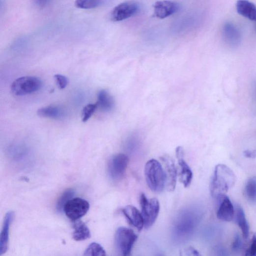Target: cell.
Returning <instances> with one entry per match:
<instances>
[{"label": "cell", "mask_w": 256, "mask_h": 256, "mask_svg": "<svg viewBox=\"0 0 256 256\" xmlns=\"http://www.w3.org/2000/svg\"><path fill=\"white\" fill-rule=\"evenodd\" d=\"M236 177L233 171L224 164H219L215 168L210 190L213 198L218 202L226 196L235 185Z\"/></svg>", "instance_id": "obj_1"}, {"label": "cell", "mask_w": 256, "mask_h": 256, "mask_svg": "<svg viewBox=\"0 0 256 256\" xmlns=\"http://www.w3.org/2000/svg\"><path fill=\"white\" fill-rule=\"evenodd\" d=\"M145 175L147 185L153 192H162L166 184L165 171L160 162L155 159L148 161L145 167Z\"/></svg>", "instance_id": "obj_2"}, {"label": "cell", "mask_w": 256, "mask_h": 256, "mask_svg": "<svg viewBox=\"0 0 256 256\" xmlns=\"http://www.w3.org/2000/svg\"><path fill=\"white\" fill-rule=\"evenodd\" d=\"M138 239L134 231L121 227L117 230L115 244L119 256H130L132 248Z\"/></svg>", "instance_id": "obj_3"}, {"label": "cell", "mask_w": 256, "mask_h": 256, "mask_svg": "<svg viewBox=\"0 0 256 256\" xmlns=\"http://www.w3.org/2000/svg\"><path fill=\"white\" fill-rule=\"evenodd\" d=\"M42 87L41 80L35 77L25 76L16 79L11 85L12 92L16 96L29 95L40 90Z\"/></svg>", "instance_id": "obj_4"}, {"label": "cell", "mask_w": 256, "mask_h": 256, "mask_svg": "<svg viewBox=\"0 0 256 256\" xmlns=\"http://www.w3.org/2000/svg\"><path fill=\"white\" fill-rule=\"evenodd\" d=\"M141 214L143 216L144 227L149 228L155 223L159 215L160 204L156 198L149 200L144 194H142L140 198Z\"/></svg>", "instance_id": "obj_5"}, {"label": "cell", "mask_w": 256, "mask_h": 256, "mask_svg": "<svg viewBox=\"0 0 256 256\" xmlns=\"http://www.w3.org/2000/svg\"><path fill=\"white\" fill-rule=\"evenodd\" d=\"M89 208L87 201L81 198H74L66 204L63 211L69 219L76 222L86 215Z\"/></svg>", "instance_id": "obj_6"}, {"label": "cell", "mask_w": 256, "mask_h": 256, "mask_svg": "<svg viewBox=\"0 0 256 256\" xmlns=\"http://www.w3.org/2000/svg\"><path fill=\"white\" fill-rule=\"evenodd\" d=\"M129 164L128 157L124 154L113 156L108 166V174L113 181H119L125 174Z\"/></svg>", "instance_id": "obj_7"}, {"label": "cell", "mask_w": 256, "mask_h": 256, "mask_svg": "<svg viewBox=\"0 0 256 256\" xmlns=\"http://www.w3.org/2000/svg\"><path fill=\"white\" fill-rule=\"evenodd\" d=\"M139 10V5L136 2H123L113 9L111 14V19L114 22L122 21L135 15Z\"/></svg>", "instance_id": "obj_8"}, {"label": "cell", "mask_w": 256, "mask_h": 256, "mask_svg": "<svg viewBox=\"0 0 256 256\" xmlns=\"http://www.w3.org/2000/svg\"><path fill=\"white\" fill-rule=\"evenodd\" d=\"M164 167L166 177L167 189L170 191H174L177 183V169L173 159L168 155H164L161 158Z\"/></svg>", "instance_id": "obj_9"}, {"label": "cell", "mask_w": 256, "mask_h": 256, "mask_svg": "<svg viewBox=\"0 0 256 256\" xmlns=\"http://www.w3.org/2000/svg\"><path fill=\"white\" fill-rule=\"evenodd\" d=\"M218 219L225 222L232 221L235 216V209L229 197L225 196L218 201Z\"/></svg>", "instance_id": "obj_10"}, {"label": "cell", "mask_w": 256, "mask_h": 256, "mask_svg": "<svg viewBox=\"0 0 256 256\" xmlns=\"http://www.w3.org/2000/svg\"><path fill=\"white\" fill-rule=\"evenodd\" d=\"M180 5L170 1H158L154 5V16L159 19H165L179 11Z\"/></svg>", "instance_id": "obj_11"}, {"label": "cell", "mask_w": 256, "mask_h": 256, "mask_svg": "<svg viewBox=\"0 0 256 256\" xmlns=\"http://www.w3.org/2000/svg\"><path fill=\"white\" fill-rule=\"evenodd\" d=\"M14 216V212L11 211L8 212L4 217L1 236H0V254L1 256L6 253L8 248L10 228Z\"/></svg>", "instance_id": "obj_12"}, {"label": "cell", "mask_w": 256, "mask_h": 256, "mask_svg": "<svg viewBox=\"0 0 256 256\" xmlns=\"http://www.w3.org/2000/svg\"><path fill=\"white\" fill-rule=\"evenodd\" d=\"M176 156L180 167V180L185 187H187L192 180L193 173L190 167L184 159V152L182 147H178L177 148Z\"/></svg>", "instance_id": "obj_13"}, {"label": "cell", "mask_w": 256, "mask_h": 256, "mask_svg": "<svg viewBox=\"0 0 256 256\" xmlns=\"http://www.w3.org/2000/svg\"><path fill=\"white\" fill-rule=\"evenodd\" d=\"M196 226V220L192 214H185L178 220L175 230L177 235L181 237L187 236L193 231Z\"/></svg>", "instance_id": "obj_14"}, {"label": "cell", "mask_w": 256, "mask_h": 256, "mask_svg": "<svg viewBox=\"0 0 256 256\" xmlns=\"http://www.w3.org/2000/svg\"><path fill=\"white\" fill-rule=\"evenodd\" d=\"M122 212L129 223L138 231H141L144 227L143 216L141 212L133 206H127L122 210Z\"/></svg>", "instance_id": "obj_15"}, {"label": "cell", "mask_w": 256, "mask_h": 256, "mask_svg": "<svg viewBox=\"0 0 256 256\" xmlns=\"http://www.w3.org/2000/svg\"><path fill=\"white\" fill-rule=\"evenodd\" d=\"M38 115L44 118L55 120H62L67 115L66 111L64 108L58 106H49L38 110Z\"/></svg>", "instance_id": "obj_16"}, {"label": "cell", "mask_w": 256, "mask_h": 256, "mask_svg": "<svg viewBox=\"0 0 256 256\" xmlns=\"http://www.w3.org/2000/svg\"><path fill=\"white\" fill-rule=\"evenodd\" d=\"M237 12L251 21H256V6L252 3L241 0L236 4Z\"/></svg>", "instance_id": "obj_17"}, {"label": "cell", "mask_w": 256, "mask_h": 256, "mask_svg": "<svg viewBox=\"0 0 256 256\" xmlns=\"http://www.w3.org/2000/svg\"><path fill=\"white\" fill-rule=\"evenodd\" d=\"M234 218L236 223L241 230L244 239H247L249 235V226L245 213L241 206L236 207L235 210Z\"/></svg>", "instance_id": "obj_18"}, {"label": "cell", "mask_w": 256, "mask_h": 256, "mask_svg": "<svg viewBox=\"0 0 256 256\" xmlns=\"http://www.w3.org/2000/svg\"><path fill=\"white\" fill-rule=\"evenodd\" d=\"M73 239L76 241L86 240L91 237V232L88 226L81 221L75 222L74 225Z\"/></svg>", "instance_id": "obj_19"}, {"label": "cell", "mask_w": 256, "mask_h": 256, "mask_svg": "<svg viewBox=\"0 0 256 256\" xmlns=\"http://www.w3.org/2000/svg\"><path fill=\"white\" fill-rule=\"evenodd\" d=\"M223 34L227 42L236 46L240 42V34L236 28L231 24H226L223 28Z\"/></svg>", "instance_id": "obj_20"}, {"label": "cell", "mask_w": 256, "mask_h": 256, "mask_svg": "<svg viewBox=\"0 0 256 256\" xmlns=\"http://www.w3.org/2000/svg\"><path fill=\"white\" fill-rule=\"evenodd\" d=\"M98 107L104 112H109L114 107V101L109 93L105 90L100 91L98 93Z\"/></svg>", "instance_id": "obj_21"}, {"label": "cell", "mask_w": 256, "mask_h": 256, "mask_svg": "<svg viewBox=\"0 0 256 256\" xmlns=\"http://www.w3.org/2000/svg\"><path fill=\"white\" fill-rule=\"evenodd\" d=\"M244 195L251 204H256V177H252L247 181L244 188Z\"/></svg>", "instance_id": "obj_22"}, {"label": "cell", "mask_w": 256, "mask_h": 256, "mask_svg": "<svg viewBox=\"0 0 256 256\" xmlns=\"http://www.w3.org/2000/svg\"><path fill=\"white\" fill-rule=\"evenodd\" d=\"M75 191L73 189L65 190L61 195L56 205V209L59 212H62L66 204L73 198Z\"/></svg>", "instance_id": "obj_23"}, {"label": "cell", "mask_w": 256, "mask_h": 256, "mask_svg": "<svg viewBox=\"0 0 256 256\" xmlns=\"http://www.w3.org/2000/svg\"><path fill=\"white\" fill-rule=\"evenodd\" d=\"M83 256H106L103 247L98 243H91L85 250Z\"/></svg>", "instance_id": "obj_24"}, {"label": "cell", "mask_w": 256, "mask_h": 256, "mask_svg": "<svg viewBox=\"0 0 256 256\" xmlns=\"http://www.w3.org/2000/svg\"><path fill=\"white\" fill-rule=\"evenodd\" d=\"M105 2L100 0L95 1H89V0H78L75 1V5L76 7L83 9H91L103 5Z\"/></svg>", "instance_id": "obj_25"}, {"label": "cell", "mask_w": 256, "mask_h": 256, "mask_svg": "<svg viewBox=\"0 0 256 256\" xmlns=\"http://www.w3.org/2000/svg\"><path fill=\"white\" fill-rule=\"evenodd\" d=\"M98 107L97 103L89 104L85 106L82 111V119L83 122H87L93 115Z\"/></svg>", "instance_id": "obj_26"}, {"label": "cell", "mask_w": 256, "mask_h": 256, "mask_svg": "<svg viewBox=\"0 0 256 256\" xmlns=\"http://www.w3.org/2000/svg\"><path fill=\"white\" fill-rule=\"evenodd\" d=\"M54 79L59 89H64L67 86L68 80L65 76L60 74H57L54 76Z\"/></svg>", "instance_id": "obj_27"}, {"label": "cell", "mask_w": 256, "mask_h": 256, "mask_svg": "<svg viewBox=\"0 0 256 256\" xmlns=\"http://www.w3.org/2000/svg\"><path fill=\"white\" fill-rule=\"evenodd\" d=\"M180 256H202L200 253L192 246H187L182 249Z\"/></svg>", "instance_id": "obj_28"}, {"label": "cell", "mask_w": 256, "mask_h": 256, "mask_svg": "<svg viewBox=\"0 0 256 256\" xmlns=\"http://www.w3.org/2000/svg\"><path fill=\"white\" fill-rule=\"evenodd\" d=\"M256 253V232L253 236L250 245L247 248L245 256H255Z\"/></svg>", "instance_id": "obj_29"}, {"label": "cell", "mask_w": 256, "mask_h": 256, "mask_svg": "<svg viewBox=\"0 0 256 256\" xmlns=\"http://www.w3.org/2000/svg\"><path fill=\"white\" fill-rule=\"evenodd\" d=\"M242 245V241L240 236L239 235H236L232 242V249L235 251H237L241 249Z\"/></svg>", "instance_id": "obj_30"}, {"label": "cell", "mask_w": 256, "mask_h": 256, "mask_svg": "<svg viewBox=\"0 0 256 256\" xmlns=\"http://www.w3.org/2000/svg\"><path fill=\"white\" fill-rule=\"evenodd\" d=\"M245 156L248 158H255L256 157V150H246L244 152Z\"/></svg>", "instance_id": "obj_31"}, {"label": "cell", "mask_w": 256, "mask_h": 256, "mask_svg": "<svg viewBox=\"0 0 256 256\" xmlns=\"http://www.w3.org/2000/svg\"><path fill=\"white\" fill-rule=\"evenodd\" d=\"M158 256H162V255H158Z\"/></svg>", "instance_id": "obj_32"}, {"label": "cell", "mask_w": 256, "mask_h": 256, "mask_svg": "<svg viewBox=\"0 0 256 256\" xmlns=\"http://www.w3.org/2000/svg\"><path fill=\"white\" fill-rule=\"evenodd\" d=\"M255 256H256V254H255Z\"/></svg>", "instance_id": "obj_33"}]
</instances>
